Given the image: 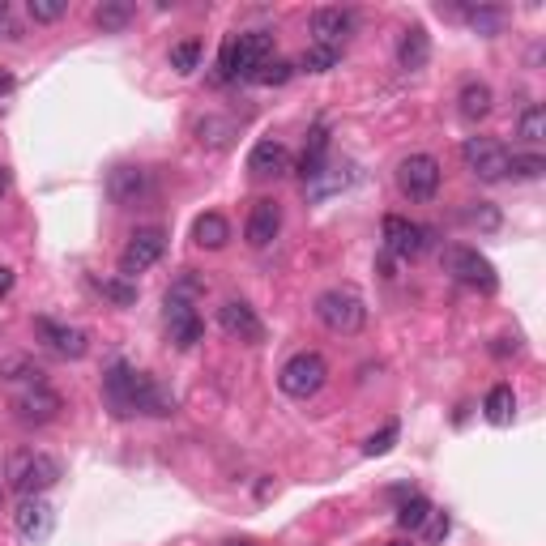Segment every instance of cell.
<instances>
[{
    "mask_svg": "<svg viewBox=\"0 0 546 546\" xmlns=\"http://www.w3.org/2000/svg\"><path fill=\"white\" fill-rule=\"evenodd\" d=\"M103 397L116 419H133V414H150V419H167L175 414V397L158 384L154 376L137 372V367H128L124 359H116L103 372Z\"/></svg>",
    "mask_w": 546,
    "mask_h": 546,
    "instance_id": "1",
    "label": "cell"
},
{
    "mask_svg": "<svg viewBox=\"0 0 546 546\" xmlns=\"http://www.w3.org/2000/svg\"><path fill=\"white\" fill-rule=\"evenodd\" d=\"M269 52H273L269 30H244V35H231L218 52V82H252V73L269 60Z\"/></svg>",
    "mask_w": 546,
    "mask_h": 546,
    "instance_id": "2",
    "label": "cell"
},
{
    "mask_svg": "<svg viewBox=\"0 0 546 546\" xmlns=\"http://www.w3.org/2000/svg\"><path fill=\"white\" fill-rule=\"evenodd\" d=\"M316 320L329 333H359L367 325V299L355 291V286H329V291L316 295Z\"/></svg>",
    "mask_w": 546,
    "mask_h": 546,
    "instance_id": "3",
    "label": "cell"
},
{
    "mask_svg": "<svg viewBox=\"0 0 546 546\" xmlns=\"http://www.w3.org/2000/svg\"><path fill=\"white\" fill-rule=\"evenodd\" d=\"M9 487L22 495H43L47 487H56L64 478V465L52 453H39V448H22V453L9 457Z\"/></svg>",
    "mask_w": 546,
    "mask_h": 546,
    "instance_id": "4",
    "label": "cell"
},
{
    "mask_svg": "<svg viewBox=\"0 0 546 546\" xmlns=\"http://www.w3.org/2000/svg\"><path fill=\"white\" fill-rule=\"evenodd\" d=\"M440 265H444V273H453L461 286H470V291H483V295L500 291V273H495V265H491L478 248L448 244V248L440 252Z\"/></svg>",
    "mask_w": 546,
    "mask_h": 546,
    "instance_id": "5",
    "label": "cell"
},
{
    "mask_svg": "<svg viewBox=\"0 0 546 546\" xmlns=\"http://www.w3.org/2000/svg\"><path fill=\"white\" fill-rule=\"evenodd\" d=\"M325 380H329V363L320 359L316 350H299V355H291L282 363L278 389L286 397H295V401H308V397H316L320 389H325Z\"/></svg>",
    "mask_w": 546,
    "mask_h": 546,
    "instance_id": "6",
    "label": "cell"
},
{
    "mask_svg": "<svg viewBox=\"0 0 546 546\" xmlns=\"http://www.w3.org/2000/svg\"><path fill=\"white\" fill-rule=\"evenodd\" d=\"M508 158H512L508 146L495 137H465V146H461V163L487 184L508 180Z\"/></svg>",
    "mask_w": 546,
    "mask_h": 546,
    "instance_id": "7",
    "label": "cell"
},
{
    "mask_svg": "<svg viewBox=\"0 0 546 546\" xmlns=\"http://www.w3.org/2000/svg\"><path fill=\"white\" fill-rule=\"evenodd\" d=\"M60 410H64V401H60V393H56L43 376H39V380H26L22 389L13 393V414H18L22 423L43 427V423L60 419Z\"/></svg>",
    "mask_w": 546,
    "mask_h": 546,
    "instance_id": "8",
    "label": "cell"
},
{
    "mask_svg": "<svg viewBox=\"0 0 546 546\" xmlns=\"http://www.w3.org/2000/svg\"><path fill=\"white\" fill-rule=\"evenodd\" d=\"M154 192H158V184H154V171L150 167L120 163V167H111V175H107V197L116 201V205H124V210L146 205Z\"/></svg>",
    "mask_w": 546,
    "mask_h": 546,
    "instance_id": "9",
    "label": "cell"
},
{
    "mask_svg": "<svg viewBox=\"0 0 546 546\" xmlns=\"http://www.w3.org/2000/svg\"><path fill=\"white\" fill-rule=\"evenodd\" d=\"M163 252H167V231H163V227H141V231H133V239H128L124 252H120V278L133 282L137 273H146L150 265L163 261Z\"/></svg>",
    "mask_w": 546,
    "mask_h": 546,
    "instance_id": "10",
    "label": "cell"
},
{
    "mask_svg": "<svg viewBox=\"0 0 546 546\" xmlns=\"http://www.w3.org/2000/svg\"><path fill=\"white\" fill-rule=\"evenodd\" d=\"M431 244H436V231L423 227V222H410L401 214L384 218V248H389L397 261H414V256H423Z\"/></svg>",
    "mask_w": 546,
    "mask_h": 546,
    "instance_id": "11",
    "label": "cell"
},
{
    "mask_svg": "<svg viewBox=\"0 0 546 546\" xmlns=\"http://www.w3.org/2000/svg\"><path fill=\"white\" fill-rule=\"evenodd\" d=\"M397 188L406 192L410 201H431L440 192V163L431 154H410L401 158L397 167Z\"/></svg>",
    "mask_w": 546,
    "mask_h": 546,
    "instance_id": "12",
    "label": "cell"
},
{
    "mask_svg": "<svg viewBox=\"0 0 546 546\" xmlns=\"http://www.w3.org/2000/svg\"><path fill=\"white\" fill-rule=\"evenodd\" d=\"M355 26H359L355 9L325 5V9H316V13H312V35H316L312 43H316V47H337V52H342L346 39L355 35Z\"/></svg>",
    "mask_w": 546,
    "mask_h": 546,
    "instance_id": "13",
    "label": "cell"
},
{
    "mask_svg": "<svg viewBox=\"0 0 546 546\" xmlns=\"http://www.w3.org/2000/svg\"><path fill=\"white\" fill-rule=\"evenodd\" d=\"M218 325H222V333H227V337H235V342H248V346L265 342L261 316H256V308H252V303H244V299H227V303H222V308H218Z\"/></svg>",
    "mask_w": 546,
    "mask_h": 546,
    "instance_id": "14",
    "label": "cell"
},
{
    "mask_svg": "<svg viewBox=\"0 0 546 546\" xmlns=\"http://www.w3.org/2000/svg\"><path fill=\"white\" fill-rule=\"evenodd\" d=\"M13 525H18V534L26 542H43L52 538L56 529V508L43 500V495H22V504L13 508Z\"/></svg>",
    "mask_w": 546,
    "mask_h": 546,
    "instance_id": "15",
    "label": "cell"
},
{
    "mask_svg": "<svg viewBox=\"0 0 546 546\" xmlns=\"http://www.w3.org/2000/svg\"><path fill=\"white\" fill-rule=\"evenodd\" d=\"M35 329H39V337H43V346H47V350H56L60 359H82L86 350H90V333H86V329H77V325H60V320L39 316V320H35Z\"/></svg>",
    "mask_w": 546,
    "mask_h": 546,
    "instance_id": "16",
    "label": "cell"
},
{
    "mask_svg": "<svg viewBox=\"0 0 546 546\" xmlns=\"http://www.w3.org/2000/svg\"><path fill=\"white\" fill-rule=\"evenodd\" d=\"M167 329H171V342L180 346V350H192L201 342V316L197 308H192V299H180V295H167Z\"/></svg>",
    "mask_w": 546,
    "mask_h": 546,
    "instance_id": "17",
    "label": "cell"
},
{
    "mask_svg": "<svg viewBox=\"0 0 546 546\" xmlns=\"http://www.w3.org/2000/svg\"><path fill=\"white\" fill-rule=\"evenodd\" d=\"M278 231H282V205L273 201V197H261V201L252 205L248 227H244L248 244H252V248H269L273 239H278Z\"/></svg>",
    "mask_w": 546,
    "mask_h": 546,
    "instance_id": "18",
    "label": "cell"
},
{
    "mask_svg": "<svg viewBox=\"0 0 546 546\" xmlns=\"http://www.w3.org/2000/svg\"><path fill=\"white\" fill-rule=\"evenodd\" d=\"M248 171L256 175V180H278V175L291 171V150H286L282 141H273V137H261L248 154Z\"/></svg>",
    "mask_w": 546,
    "mask_h": 546,
    "instance_id": "19",
    "label": "cell"
},
{
    "mask_svg": "<svg viewBox=\"0 0 546 546\" xmlns=\"http://www.w3.org/2000/svg\"><path fill=\"white\" fill-rule=\"evenodd\" d=\"M431 60V39H427V30L423 26H410L406 35H401V43H397V64L406 73H414V69H423V64Z\"/></svg>",
    "mask_w": 546,
    "mask_h": 546,
    "instance_id": "20",
    "label": "cell"
},
{
    "mask_svg": "<svg viewBox=\"0 0 546 546\" xmlns=\"http://www.w3.org/2000/svg\"><path fill=\"white\" fill-rule=\"evenodd\" d=\"M325 154H329V128L325 124H316L312 128V137H308V146H303V158H299V175H303V184H312L320 171H325Z\"/></svg>",
    "mask_w": 546,
    "mask_h": 546,
    "instance_id": "21",
    "label": "cell"
},
{
    "mask_svg": "<svg viewBox=\"0 0 546 546\" xmlns=\"http://www.w3.org/2000/svg\"><path fill=\"white\" fill-rule=\"evenodd\" d=\"M192 239H197V248H227L231 244V222L222 218V214H201L197 222H192Z\"/></svg>",
    "mask_w": 546,
    "mask_h": 546,
    "instance_id": "22",
    "label": "cell"
},
{
    "mask_svg": "<svg viewBox=\"0 0 546 546\" xmlns=\"http://www.w3.org/2000/svg\"><path fill=\"white\" fill-rule=\"evenodd\" d=\"M483 419L495 427H508L517 419V393H512V384H495V389L483 397Z\"/></svg>",
    "mask_w": 546,
    "mask_h": 546,
    "instance_id": "23",
    "label": "cell"
},
{
    "mask_svg": "<svg viewBox=\"0 0 546 546\" xmlns=\"http://www.w3.org/2000/svg\"><path fill=\"white\" fill-rule=\"evenodd\" d=\"M491 103H495V94H491L487 82H465L461 94H457V111L465 120H483L491 111Z\"/></svg>",
    "mask_w": 546,
    "mask_h": 546,
    "instance_id": "24",
    "label": "cell"
},
{
    "mask_svg": "<svg viewBox=\"0 0 546 546\" xmlns=\"http://www.w3.org/2000/svg\"><path fill=\"white\" fill-rule=\"evenodd\" d=\"M133 5L128 0H103V5H94V26L107 30V35H116V30H124L128 22H133Z\"/></svg>",
    "mask_w": 546,
    "mask_h": 546,
    "instance_id": "25",
    "label": "cell"
},
{
    "mask_svg": "<svg viewBox=\"0 0 546 546\" xmlns=\"http://www.w3.org/2000/svg\"><path fill=\"white\" fill-rule=\"evenodd\" d=\"M431 512H436V508H431L427 495H406V500H401V508H397V525L414 534V529H423V525L431 521Z\"/></svg>",
    "mask_w": 546,
    "mask_h": 546,
    "instance_id": "26",
    "label": "cell"
},
{
    "mask_svg": "<svg viewBox=\"0 0 546 546\" xmlns=\"http://www.w3.org/2000/svg\"><path fill=\"white\" fill-rule=\"evenodd\" d=\"M337 60H342V52H337V47H308V52L299 56V64L295 69L299 73H329V69H337Z\"/></svg>",
    "mask_w": 546,
    "mask_h": 546,
    "instance_id": "27",
    "label": "cell"
},
{
    "mask_svg": "<svg viewBox=\"0 0 546 546\" xmlns=\"http://www.w3.org/2000/svg\"><path fill=\"white\" fill-rule=\"evenodd\" d=\"M94 291L107 295L116 308H133V303H137V286L128 278H94Z\"/></svg>",
    "mask_w": 546,
    "mask_h": 546,
    "instance_id": "28",
    "label": "cell"
},
{
    "mask_svg": "<svg viewBox=\"0 0 546 546\" xmlns=\"http://www.w3.org/2000/svg\"><path fill=\"white\" fill-rule=\"evenodd\" d=\"M465 227H478V231H500V210L491 201H470V210H461Z\"/></svg>",
    "mask_w": 546,
    "mask_h": 546,
    "instance_id": "29",
    "label": "cell"
},
{
    "mask_svg": "<svg viewBox=\"0 0 546 546\" xmlns=\"http://www.w3.org/2000/svg\"><path fill=\"white\" fill-rule=\"evenodd\" d=\"M291 77H295V64H291V60H273V56H269L261 69L252 73V82H256V86H282V82H291Z\"/></svg>",
    "mask_w": 546,
    "mask_h": 546,
    "instance_id": "30",
    "label": "cell"
},
{
    "mask_svg": "<svg viewBox=\"0 0 546 546\" xmlns=\"http://www.w3.org/2000/svg\"><path fill=\"white\" fill-rule=\"evenodd\" d=\"M517 133L525 137V141H538L546 137V111H542V103H529L525 111H521V120H517Z\"/></svg>",
    "mask_w": 546,
    "mask_h": 546,
    "instance_id": "31",
    "label": "cell"
},
{
    "mask_svg": "<svg viewBox=\"0 0 546 546\" xmlns=\"http://www.w3.org/2000/svg\"><path fill=\"white\" fill-rule=\"evenodd\" d=\"M197 64H201V43L197 39H184V43H175L171 47V69L175 73H192V69H197Z\"/></svg>",
    "mask_w": 546,
    "mask_h": 546,
    "instance_id": "32",
    "label": "cell"
},
{
    "mask_svg": "<svg viewBox=\"0 0 546 546\" xmlns=\"http://www.w3.org/2000/svg\"><path fill=\"white\" fill-rule=\"evenodd\" d=\"M542 171H546L542 154H512L508 158V175H517V180H542Z\"/></svg>",
    "mask_w": 546,
    "mask_h": 546,
    "instance_id": "33",
    "label": "cell"
},
{
    "mask_svg": "<svg viewBox=\"0 0 546 546\" xmlns=\"http://www.w3.org/2000/svg\"><path fill=\"white\" fill-rule=\"evenodd\" d=\"M397 436H401V427H397V423H384L376 436L363 440V453H367V457H384V453H389V448L397 444Z\"/></svg>",
    "mask_w": 546,
    "mask_h": 546,
    "instance_id": "34",
    "label": "cell"
},
{
    "mask_svg": "<svg viewBox=\"0 0 546 546\" xmlns=\"http://www.w3.org/2000/svg\"><path fill=\"white\" fill-rule=\"evenodd\" d=\"M465 22H470L478 35H500L504 13H500V9H470V13H465Z\"/></svg>",
    "mask_w": 546,
    "mask_h": 546,
    "instance_id": "35",
    "label": "cell"
},
{
    "mask_svg": "<svg viewBox=\"0 0 546 546\" xmlns=\"http://www.w3.org/2000/svg\"><path fill=\"white\" fill-rule=\"evenodd\" d=\"M26 13H30L35 22H60L64 13H69V0H30Z\"/></svg>",
    "mask_w": 546,
    "mask_h": 546,
    "instance_id": "36",
    "label": "cell"
},
{
    "mask_svg": "<svg viewBox=\"0 0 546 546\" xmlns=\"http://www.w3.org/2000/svg\"><path fill=\"white\" fill-rule=\"evenodd\" d=\"M197 133H201V141H210V146H227V141H231V133H235V124L231 120H201L197 124Z\"/></svg>",
    "mask_w": 546,
    "mask_h": 546,
    "instance_id": "37",
    "label": "cell"
},
{
    "mask_svg": "<svg viewBox=\"0 0 546 546\" xmlns=\"http://www.w3.org/2000/svg\"><path fill=\"white\" fill-rule=\"evenodd\" d=\"M13 282H18V273H13L9 265H0V299H5L13 291Z\"/></svg>",
    "mask_w": 546,
    "mask_h": 546,
    "instance_id": "38",
    "label": "cell"
},
{
    "mask_svg": "<svg viewBox=\"0 0 546 546\" xmlns=\"http://www.w3.org/2000/svg\"><path fill=\"white\" fill-rule=\"evenodd\" d=\"M431 517H436V521H431V538H444L448 534V517H444V512H431Z\"/></svg>",
    "mask_w": 546,
    "mask_h": 546,
    "instance_id": "39",
    "label": "cell"
},
{
    "mask_svg": "<svg viewBox=\"0 0 546 546\" xmlns=\"http://www.w3.org/2000/svg\"><path fill=\"white\" fill-rule=\"evenodd\" d=\"M13 86H18V82H13V73L0 69V99H5V94H13Z\"/></svg>",
    "mask_w": 546,
    "mask_h": 546,
    "instance_id": "40",
    "label": "cell"
},
{
    "mask_svg": "<svg viewBox=\"0 0 546 546\" xmlns=\"http://www.w3.org/2000/svg\"><path fill=\"white\" fill-rule=\"evenodd\" d=\"M5 192H9V171L0 167V197H5Z\"/></svg>",
    "mask_w": 546,
    "mask_h": 546,
    "instance_id": "41",
    "label": "cell"
},
{
    "mask_svg": "<svg viewBox=\"0 0 546 546\" xmlns=\"http://www.w3.org/2000/svg\"><path fill=\"white\" fill-rule=\"evenodd\" d=\"M222 546H256V542H222Z\"/></svg>",
    "mask_w": 546,
    "mask_h": 546,
    "instance_id": "42",
    "label": "cell"
},
{
    "mask_svg": "<svg viewBox=\"0 0 546 546\" xmlns=\"http://www.w3.org/2000/svg\"><path fill=\"white\" fill-rule=\"evenodd\" d=\"M389 546H410V542H406V538H397V542H389Z\"/></svg>",
    "mask_w": 546,
    "mask_h": 546,
    "instance_id": "43",
    "label": "cell"
},
{
    "mask_svg": "<svg viewBox=\"0 0 546 546\" xmlns=\"http://www.w3.org/2000/svg\"><path fill=\"white\" fill-rule=\"evenodd\" d=\"M0 22H5V5H0Z\"/></svg>",
    "mask_w": 546,
    "mask_h": 546,
    "instance_id": "44",
    "label": "cell"
},
{
    "mask_svg": "<svg viewBox=\"0 0 546 546\" xmlns=\"http://www.w3.org/2000/svg\"><path fill=\"white\" fill-rule=\"evenodd\" d=\"M0 500H5V487H0Z\"/></svg>",
    "mask_w": 546,
    "mask_h": 546,
    "instance_id": "45",
    "label": "cell"
}]
</instances>
